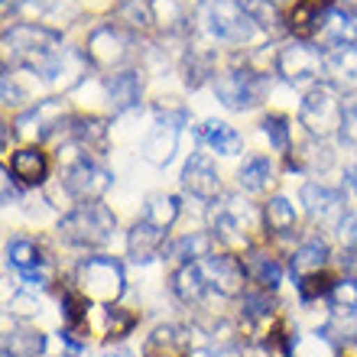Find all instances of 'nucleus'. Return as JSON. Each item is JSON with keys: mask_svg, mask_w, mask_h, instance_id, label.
<instances>
[{"mask_svg": "<svg viewBox=\"0 0 357 357\" xmlns=\"http://www.w3.org/2000/svg\"><path fill=\"white\" fill-rule=\"evenodd\" d=\"M23 198H26V188L20 185L17 178H13V172L3 166L0 169V202H3V208H20Z\"/></svg>", "mask_w": 357, "mask_h": 357, "instance_id": "c9c22d12", "label": "nucleus"}, {"mask_svg": "<svg viewBox=\"0 0 357 357\" xmlns=\"http://www.w3.org/2000/svg\"><path fill=\"white\" fill-rule=\"evenodd\" d=\"M178 185H182V195L192 198V202H202V205H215L218 198L225 195V178L211 153L192 150L178 169Z\"/></svg>", "mask_w": 357, "mask_h": 357, "instance_id": "4468645a", "label": "nucleus"}, {"mask_svg": "<svg viewBox=\"0 0 357 357\" xmlns=\"http://www.w3.org/2000/svg\"><path fill=\"white\" fill-rule=\"evenodd\" d=\"M348 94L338 91L331 82H319L309 91H302L299 104H296V123L302 127V133L319 137V140H338L341 121L348 111Z\"/></svg>", "mask_w": 357, "mask_h": 357, "instance_id": "6e6552de", "label": "nucleus"}, {"mask_svg": "<svg viewBox=\"0 0 357 357\" xmlns=\"http://www.w3.org/2000/svg\"><path fill=\"white\" fill-rule=\"evenodd\" d=\"M49 335L33 321H13L3 331V357H46Z\"/></svg>", "mask_w": 357, "mask_h": 357, "instance_id": "cd10ccee", "label": "nucleus"}, {"mask_svg": "<svg viewBox=\"0 0 357 357\" xmlns=\"http://www.w3.org/2000/svg\"><path fill=\"white\" fill-rule=\"evenodd\" d=\"M192 36H198L208 46H225L231 52H244L257 39H264L247 13L244 0H195Z\"/></svg>", "mask_w": 357, "mask_h": 357, "instance_id": "f257e3e1", "label": "nucleus"}, {"mask_svg": "<svg viewBox=\"0 0 357 357\" xmlns=\"http://www.w3.org/2000/svg\"><path fill=\"white\" fill-rule=\"evenodd\" d=\"M198 146H205L218 160H237L244 153V133L237 130L231 121L221 117H208L198 127Z\"/></svg>", "mask_w": 357, "mask_h": 357, "instance_id": "b1692460", "label": "nucleus"}, {"mask_svg": "<svg viewBox=\"0 0 357 357\" xmlns=\"http://www.w3.org/2000/svg\"><path fill=\"white\" fill-rule=\"evenodd\" d=\"M335 247L321 231L299 237L292 250L286 254V266H289L292 280H305V276H319V273H331L335 270Z\"/></svg>", "mask_w": 357, "mask_h": 357, "instance_id": "dca6fc26", "label": "nucleus"}, {"mask_svg": "<svg viewBox=\"0 0 357 357\" xmlns=\"http://www.w3.org/2000/svg\"><path fill=\"white\" fill-rule=\"evenodd\" d=\"M98 85H101L104 114L111 117H123L146 107V72L140 66L114 72V75H98Z\"/></svg>", "mask_w": 357, "mask_h": 357, "instance_id": "ddd939ff", "label": "nucleus"}, {"mask_svg": "<svg viewBox=\"0 0 357 357\" xmlns=\"http://www.w3.org/2000/svg\"><path fill=\"white\" fill-rule=\"evenodd\" d=\"M3 257L17 270V276L36 270L46 260H52V254H49V247H46V237H33V234H10L7 244H3Z\"/></svg>", "mask_w": 357, "mask_h": 357, "instance_id": "bb28decb", "label": "nucleus"}, {"mask_svg": "<svg viewBox=\"0 0 357 357\" xmlns=\"http://www.w3.org/2000/svg\"><path fill=\"white\" fill-rule=\"evenodd\" d=\"M202 273H205L208 280V289L221 296L227 302H237L244 296V289L250 286L247 282V273H244V260L241 254H227V250H215V254H208L205 260H198Z\"/></svg>", "mask_w": 357, "mask_h": 357, "instance_id": "2eb2a0df", "label": "nucleus"}, {"mask_svg": "<svg viewBox=\"0 0 357 357\" xmlns=\"http://www.w3.org/2000/svg\"><path fill=\"white\" fill-rule=\"evenodd\" d=\"M66 43L68 39L62 33V26H52V23H43V20H13L3 29V66L36 72Z\"/></svg>", "mask_w": 357, "mask_h": 357, "instance_id": "20e7f679", "label": "nucleus"}, {"mask_svg": "<svg viewBox=\"0 0 357 357\" xmlns=\"http://www.w3.org/2000/svg\"><path fill=\"white\" fill-rule=\"evenodd\" d=\"M59 182L66 188V195L72 198V205H85V202H104V195L114 188L117 176L98 156H85V160L72 162V166L59 172Z\"/></svg>", "mask_w": 357, "mask_h": 357, "instance_id": "f8f14e48", "label": "nucleus"}, {"mask_svg": "<svg viewBox=\"0 0 357 357\" xmlns=\"http://www.w3.org/2000/svg\"><path fill=\"white\" fill-rule=\"evenodd\" d=\"M101 309V335H104V344H121L127 341L137 331L140 325V312L137 309H127L123 302L117 305H98Z\"/></svg>", "mask_w": 357, "mask_h": 357, "instance_id": "2f4dec72", "label": "nucleus"}, {"mask_svg": "<svg viewBox=\"0 0 357 357\" xmlns=\"http://www.w3.org/2000/svg\"><path fill=\"white\" fill-rule=\"evenodd\" d=\"M178 140H182V123L162 121L150 114V127L143 133V140L137 143V156L153 169H166L178 153Z\"/></svg>", "mask_w": 357, "mask_h": 357, "instance_id": "6ab92c4d", "label": "nucleus"}, {"mask_svg": "<svg viewBox=\"0 0 357 357\" xmlns=\"http://www.w3.org/2000/svg\"><path fill=\"white\" fill-rule=\"evenodd\" d=\"M101 357H133V354L127 348H117V344H114V348H111V344H104Z\"/></svg>", "mask_w": 357, "mask_h": 357, "instance_id": "ea45409f", "label": "nucleus"}, {"mask_svg": "<svg viewBox=\"0 0 357 357\" xmlns=\"http://www.w3.org/2000/svg\"><path fill=\"white\" fill-rule=\"evenodd\" d=\"M315 43L325 49L357 46V10H348L341 3L321 10L319 29H315Z\"/></svg>", "mask_w": 357, "mask_h": 357, "instance_id": "5701e85b", "label": "nucleus"}, {"mask_svg": "<svg viewBox=\"0 0 357 357\" xmlns=\"http://www.w3.org/2000/svg\"><path fill=\"white\" fill-rule=\"evenodd\" d=\"M335 237H338V244L344 247V250H354L357 254V211H348V215H344V221L338 225Z\"/></svg>", "mask_w": 357, "mask_h": 357, "instance_id": "4c0bfd02", "label": "nucleus"}, {"mask_svg": "<svg viewBox=\"0 0 357 357\" xmlns=\"http://www.w3.org/2000/svg\"><path fill=\"white\" fill-rule=\"evenodd\" d=\"M276 3H280V7H286V10H289L292 3H299V0H276Z\"/></svg>", "mask_w": 357, "mask_h": 357, "instance_id": "a19ab883", "label": "nucleus"}, {"mask_svg": "<svg viewBox=\"0 0 357 357\" xmlns=\"http://www.w3.org/2000/svg\"><path fill=\"white\" fill-rule=\"evenodd\" d=\"M299 208L305 221L315 231H328L335 234L338 225L348 215V188L344 185H331L325 178H305L299 185Z\"/></svg>", "mask_w": 357, "mask_h": 357, "instance_id": "9d476101", "label": "nucleus"}, {"mask_svg": "<svg viewBox=\"0 0 357 357\" xmlns=\"http://www.w3.org/2000/svg\"><path fill=\"white\" fill-rule=\"evenodd\" d=\"M264 208V231H266V244H289L296 241L299 234V225H302V208L292 202L289 195H282V192H273L260 202Z\"/></svg>", "mask_w": 357, "mask_h": 357, "instance_id": "aec40b11", "label": "nucleus"}, {"mask_svg": "<svg viewBox=\"0 0 357 357\" xmlns=\"http://www.w3.org/2000/svg\"><path fill=\"white\" fill-rule=\"evenodd\" d=\"M354 101H357V94H354Z\"/></svg>", "mask_w": 357, "mask_h": 357, "instance_id": "79ce46f5", "label": "nucleus"}, {"mask_svg": "<svg viewBox=\"0 0 357 357\" xmlns=\"http://www.w3.org/2000/svg\"><path fill=\"white\" fill-rule=\"evenodd\" d=\"M218 244L208 227H195V231H182V234L169 237V244L162 250V264L172 266H182V264H198L205 260L208 254H215Z\"/></svg>", "mask_w": 357, "mask_h": 357, "instance_id": "393cba45", "label": "nucleus"}, {"mask_svg": "<svg viewBox=\"0 0 357 357\" xmlns=\"http://www.w3.org/2000/svg\"><path fill=\"white\" fill-rule=\"evenodd\" d=\"M114 23H121L123 29H130L137 36H146L153 33V10L150 0H117L114 7Z\"/></svg>", "mask_w": 357, "mask_h": 357, "instance_id": "72a5a7b5", "label": "nucleus"}, {"mask_svg": "<svg viewBox=\"0 0 357 357\" xmlns=\"http://www.w3.org/2000/svg\"><path fill=\"white\" fill-rule=\"evenodd\" d=\"M117 231H121V215L107 202H85V205H75L72 211L59 215L52 237L68 250L91 254V250H104Z\"/></svg>", "mask_w": 357, "mask_h": 357, "instance_id": "f03ea898", "label": "nucleus"}, {"mask_svg": "<svg viewBox=\"0 0 357 357\" xmlns=\"http://www.w3.org/2000/svg\"><path fill=\"white\" fill-rule=\"evenodd\" d=\"M75 114L72 101H68L66 94H43L39 101H33L29 107L13 114V133H17V143H39V146H46L59 137V133L66 130L68 117Z\"/></svg>", "mask_w": 357, "mask_h": 357, "instance_id": "1a4fd4ad", "label": "nucleus"}, {"mask_svg": "<svg viewBox=\"0 0 357 357\" xmlns=\"http://www.w3.org/2000/svg\"><path fill=\"white\" fill-rule=\"evenodd\" d=\"M208 88H211L215 101L221 104L225 111H231V114H250V111H257L266 98H270L273 78L250 72V68L241 62V52H237L234 62L221 68V72L215 75V82H211Z\"/></svg>", "mask_w": 357, "mask_h": 357, "instance_id": "423d86ee", "label": "nucleus"}, {"mask_svg": "<svg viewBox=\"0 0 357 357\" xmlns=\"http://www.w3.org/2000/svg\"><path fill=\"white\" fill-rule=\"evenodd\" d=\"M241 260H244L247 282H250L254 289L276 292V296H280L289 266H286V260L276 254V247L266 244V241H260V244H254L250 250H244V254H241Z\"/></svg>", "mask_w": 357, "mask_h": 357, "instance_id": "a211bd4d", "label": "nucleus"}, {"mask_svg": "<svg viewBox=\"0 0 357 357\" xmlns=\"http://www.w3.org/2000/svg\"><path fill=\"white\" fill-rule=\"evenodd\" d=\"M182 205H185V198H178L176 192H162V188H156V192H146V195H143L140 218L169 234L172 227L178 225V218H182Z\"/></svg>", "mask_w": 357, "mask_h": 357, "instance_id": "c85d7f7f", "label": "nucleus"}, {"mask_svg": "<svg viewBox=\"0 0 357 357\" xmlns=\"http://www.w3.org/2000/svg\"><path fill=\"white\" fill-rule=\"evenodd\" d=\"M325 82L344 94H357V46L328 49L325 56Z\"/></svg>", "mask_w": 357, "mask_h": 357, "instance_id": "7c9ffc66", "label": "nucleus"}, {"mask_svg": "<svg viewBox=\"0 0 357 357\" xmlns=\"http://www.w3.org/2000/svg\"><path fill=\"white\" fill-rule=\"evenodd\" d=\"M166 244H169V234L160 231L156 225H150V221H143L140 215L133 218L127 231H123V257H127V264L140 266V270L160 264Z\"/></svg>", "mask_w": 357, "mask_h": 357, "instance_id": "f3484780", "label": "nucleus"}, {"mask_svg": "<svg viewBox=\"0 0 357 357\" xmlns=\"http://www.w3.org/2000/svg\"><path fill=\"white\" fill-rule=\"evenodd\" d=\"M257 130L266 140L273 156L286 160L292 150H296V130H292V117L282 111H264L260 121H257Z\"/></svg>", "mask_w": 357, "mask_h": 357, "instance_id": "c756f323", "label": "nucleus"}, {"mask_svg": "<svg viewBox=\"0 0 357 357\" xmlns=\"http://www.w3.org/2000/svg\"><path fill=\"white\" fill-rule=\"evenodd\" d=\"M280 166L273 153H247L244 160H237L234 182L244 195H273V185L280 182Z\"/></svg>", "mask_w": 357, "mask_h": 357, "instance_id": "4be33fe9", "label": "nucleus"}, {"mask_svg": "<svg viewBox=\"0 0 357 357\" xmlns=\"http://www.w3.org/2000/svg\"><path fill=\"white\" fill-rule=\"evenodd\" d=\"M338 143L348 153L357 156V101H351L348 111H344V121H341V130H338Z\"/></svg>", "mask_w": 357, "mask_h": 357, "instance_id": "e433bc0d", "label": "nucleus"}, {"mask_svg": "<svg viewBox=\"0 0 357 357\" xmlns=\"http://www.w3.org/2000/svg\"><path fill=\"white\" fill-rule=\"evenodd\" d=\"M192 7L188 0H150L153 10V33L160 39L192 36Z\"/></svg>", "mask_w": 357, "mask_h": 357, "instance_id": "a878e982", "label": "nucleus"}, {"mask_svg": "<svg viewBox=\"0 0 357 357\" xmlns=\"http://www.w3.org/2000/svg\"><path fill=\"white\" fill-rule=\"evenodd\" d=\"M247 13L257 23L264 39H286L289 36V23H286V7H280L276 0H244Z\"/></svg>", "mask_w": 357, "mask_h": 357, "instance_id": "473e14b6", "label": "nucleus"}, {"mask_svg": "<svg viewBox=\"0 0 357 357\" xmlns=\"http://www.w3.org/2000/svg\"><path fill=\"white\" fill-rule=\"evenodd\" d=\"M68 282L85 296L91 305H117L123 302L130 282H127V264L107 250L78 254V260L68 270Z\"/></svg>", "mask_w": 357, "mask_h": 357, "instance_id": "7ed1b4c3", "label": "nucleus"}, {"mask_svg": "<svg viewBox=\"0 0 357 357\" xmlns=\"http://www.w3.org/2000/svg\"><path fill=\"white\" fill-rule=\"evenodd\" d=\"M3 309H7V315L13 321H36L39 315H43V292L20 286L17 292H10L7 296Z\"/></svg>", "mask_w": 357, "mask_h": 357, "instance_id": "f704fd0d", "label": "nucleus"}, {"mask_svg": "<svg viewBox=\"0 0 357 357\" xmlns=\"http://www.w3.org/2000/svg\"><path fill=\"white\" fill-rule=\"evenodd\" d=\"M82 46H85V56L91 62L94 75H114V72L140 66L143 49H137L140 46V36L130 33V29H123L114 20L94 23L85 33V39H82Z\"/></svg>", "mask_w": 357, "mask_h": 357, "instance_id": "39448f33", "label": "nucleus"}, {"mask_svg": "<svg viewBox=\"0 0 357 357\" xmlns=\"http://www.w3.org/2000/svg\"><path fill=\"white\" fill-rule=\"evenodd\" d=\"M325 56L328 49L315 39L286 36L276 49V82L289 91H309L312 85L325 82Z\"/></svg>", "mask_w": 357, "mask_h": 357, "instance_id": "0eeeda50", "label": "nucleus"}, {"mask_svg": "<svg viewBox=\"0 0 357 357\" xmlns=\"http://www.w3.org/2000/svg\"><path fill=\"white\" fill-rule=\"evenodd\" d=\"M3 166L13 172V178H17L26 192L46 188V182L52 178V156H49V150L39 146V143H23V146H17Z\"/></svg>", "mask_w": 357, "mask_h": 357, "instance_id": "412c9836", "label": "nucleus"}, {"mask_svg": "<svg viewBox=\"0 0 357 357\" xmlns=\"http://www.w3.org/2000/svg\"><path fill=\"white\" fill-rule=\"evenodd\" d=\"M91 62L85 56V46H75V43H66V46L59 49L56 56L49 59L46 66L36 68V78L43 82L49 94H72L78 88L88 85V78H91Z\"/></svg>", "mask_w": 357, "mask_h": 357, "instance_id": "9b49d317", "label": "nucleus"}, {"mask_svg": "<svg viewBox=\"0 0 357 357\" xmlns=\"http://www.w3.org/2000/svg\"><path fill=\"white\" fill-rule=\"evenodd\" d=\"M344 188L357 198V162H351L348 169H344Z\"/></svg>", "mask_w": 357, "mask_h": 357, "instance_id": "58836bf2", "label": "nucleus"}]
</instances>
